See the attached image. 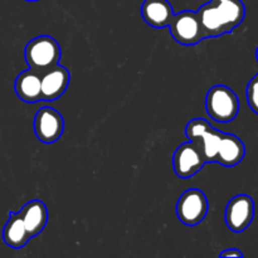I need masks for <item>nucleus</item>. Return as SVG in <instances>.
Instances as JSON below:
<instances>
[{
	"label": "nucleus",
	"mask_w": 258,
	"mask_h": 258,
	"mask_svg": "<svg viewBox=\"0 0 258 258\" xmlns=\"http://www.w3.org/2000/svg\"><path fill=\"white\" fill-rule=\"evenodd\" d=\"M141 15L150 27L164 29L170 25L174 10L168 0H145L141 5Z\"/></svg>",
	"instance_id": "11"
},
{
	"label": "nucleus",
	"mask_w": 258,
	"mask_h": 258,
	"mask_svg": "<svg viewBox=\"0 0 258 258\" xmlns=\"http://www.w3.org/2000/svg\"><path fill=\"white\" fill-rule=\"evenodd\" d=\"M27 2H38V0H27Z\"/></svg>",
	"instance_id": "18"
},
{
	"label": "nucleus",
	"mask_w": 258,
	"mask_h": 258,
	"mask_svg": "<svg viewBox=\"0 0 258 258\" xmlns=\"http://www.w3.org/2000/svg\"><path fill=\"white\" fill-rule=\"evenodd\" d=\"M185 135L201 148L206 163H219L223 166H236L246 155V146L232 134L216 130L204 118H194L186 125Z\"/></svg>",
	"instance_id": "1"
},
{
	"label": "nucleus",
	"mask_w": 258,
	"mask_h": 258,
	"mask_svg": "<svg viewBox=\"0 0 258 258\" xmlns=\"http://www.w3.org/2000/svg\"><path fill=\"white\" fill-rule=\"evenodd\" d=\"M206 163L201 148L193 141L184 143L175 150L173 156L174 171L181 179H189L202 170Z\"/></svg>",
	"instance_id": "8"
},
{
	"label": "nucleus",
	"mask_w": 258,
	"mask_h": 258,
	"mask_svg": "<svg viewBox=\"0 0 258 258\" xmlns=\"http://www.w3.org/2000/svg\"><path fill=\"white\" fill-rule=\"evenodd\" d=\"M247 102L251 110L258 115V73L247 86Z\"/></svg>",
	"instance_id": "15"
},
{
	"label": "nucleus",
	"mask_w": 258,
	"mask_h": 258,
	"mask_svg": "<svg viewBox=\"0 0 258 258\" xmlns=\"http://www.w3.org/2000/svg\"><path fill=\"white\" fill-rule=\"evenodd\" d=\"M71 73L67 68L58 63L40 75L42 83V100L54 101L59 98L70 85Z\"/></svg>",
	"instance_id": "10"
},
{
	"label": "nucleus",
	"mask_w": 258,
	"mask_h": 258,
	"mask_svg": "<svg viewBox=\"0 0 258 258\" xmlns=\"http://www.w3.org/2000/svg\"><path fill=\"white\" fill-rule=\"evenodd\" d=\"M206 110L217 122H231L239 112V100L227 86H213L207 93Z\"/></svg>",
	"instance_id": "4"
},
{
	"label": "nucleus",
	"mask_w": 258,
	"mask_h": 258,
	"mask_svg": "<svg viewBox=\"0 0 258 258\" xmlns=\"http://www.w3.org/2000/svg\"><path fill=\"white\" fill-rule=\"evenodd\" d=\"M29 236L35 237L45 228L48 222V209L40 201H32L25 204L19 212Z\"/></svg>",
	"instance_id": "12"
},
{
	"label": "nucleus",
	"mask_w": 258,
	"mask_h": 258,
	"mask_svg": "<svg viewBox=\"0 0 258 258\" xmlns=\"http://www.w3.org/2000/svg\"><path fill=\"white\" fill-rule=\"evenodd\" d=\"M64 130L62 115L52 107H42L34 118V133L38 140L53 144L59 140Z\"/></svg>",
	"instance_id": "9"
},
{
	"label": "nucleus",
	"mask_w": 258,
	"mask_h": 258,
	"mask_svg": "<svg viewBox=\"0 0 258 258\" xmlns=\"http://www.w3.org/2000/svg\"><path fill=\"white\" fill-rule=\"evenodd\" d=\"M204 35L218 38L232 33L246 17V7L242 0H211L197 12Z\"/></svg>",
	"instance_id": "2"
},
{
	"label": "nucleus",
	"mask_w": 258,
	"mask_h": 258,
	"mask_svg": "<svg viewBox=\"0 0 258 258\" xmlns=\"http://www.w3.org/2000/svg\"><path fill=\"white\" fill-rule=\"evenodd\" d=\"M208 213V201L206 194L199 189L184 191L176 203V216L185 226H197Z\"/></svg>",
	"instance_id": "6"
},
{
	"label": "nucleus",
	"mask_w": 258,
	"mask_h": 258,
	"mask_svg": "<svg viewBox=\"0 0 258 258\" xmlns=\"http://www.w3.org/2000/svg\"><path fill=\"white\" fill-rule=\"evenodd\" d=\"M15 92L18 97L28 103H34L42 100V83H40V75L35 71H24L20 73L15 80Z\"/></svg>",
	"instance_id": "13"
},
{
	"label": "nucleus",
	"mask_w": 258,
	"mask_h": 258,
	"mask_svg": "<svg viewBox=\"0 0 258 258\" xmlns=\"http://www.w3.org/2000/svg\"><path fill=\"white\" fill-rule=\"evenodd\" d=\"M256 58H257V60H258V47H257V50H256Z\"/></svg>",
	"instance_id": "17"
},
{
	"label": "nucleus",
	"mask_w": 258,
	"mask_h": 258,
	"mask_svg": "<svg viewBox=\"0 0 258 258\" xmlns=\"http://www.w3.org/2000/svg\"><path fill=\"white\" fill-rule=\"evenodd\" d=\"M169 28L174 39L183 45L198 44L199 42L206 39L197 12L184 10L174 14Z\"/></svg>",
	"instance_id": "5"
},
{
	"label": "nucleus",
	"mask_w": 258,
	"mask_h": 258,
	"mask_svg": "<svg viewBox=\"0 0 258 258\" xmlns=\"http://www.w3.org/2000/svg\"><path fill=\"white\" fill-rule=\"evenodd\" d=\"M24 57L28 66L42 75L59 63V43L49 35H40L28 43L24 50Z\"/></svg>",
	"instance_id": "3"
},
{
	"label": "nucleus",
	"mask_w": 258,
	"mask_h": 258,
	"mask_svg": "<svg viewBox=\"0 0 258 258\" xmlns=\"http://www.w3.org/2000/svg\"><path fill=\"white\" fill-rule=\"evenodd\" d=\"M254 218V202L247 194L233 197L227 204L226 224L234 233L246 231Z\"/></svg>",
	"instance_id": "7"
},
{
	"label": "nucleus",
	"mask_w": 258,
	"mask_h": 258,
	"mask_svg": "<svg viewBox=\"0 0 258 258\" xmlns=\"http://www.w3.org/2000/svg\"><path fill=\"white\" fill-rule=\"evenodd\" d=\"M30 238L32 237L28 233L20 214L10 212L9 219H8L4 231H3V239H4L5 243L12 248L20 249L28 243Z\"/></svg>",
	"instance_id": "14"
},
{
	"label": "nucleus",
	"mask_w": 258,
	"mask_h": 258,
	"mask_svg": "<svg viewBox=\"0 0 258 258\" xmlns=\"http://www.w3.org/2000/svg\"><path fill=\"white\" fill-rule=\"evenodd\" d=\"M221 257H243V253H242L239 249L237 248H229V249H226V251L221 252V254H219Z\"/></svg>",
	"instance_id": "16"
}]
</instances>
